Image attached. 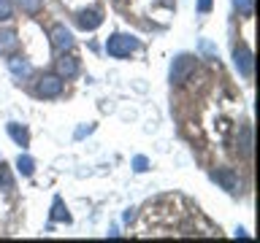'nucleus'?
Here are the masks:
<instances>
[{
    "label": "nucleus",
    "mask_w": 260,
    "mask_h": 243,
    "mask_svg": "<svg viewBox=\"0 0 260 243\" xmlns=\"http://www.w3.org/2000/svg\"><path fill=\"white\" fill-rule=\"evenodd\" d=\"M209 8H211V0H198V11L201 14H206Z\"/></svg>",
    "instance_id": "19"
},
{
    "label": "nucleus",
    "mask_w": 260,
    "mask_h": 243,
    "mask_svg": "<svg viewBox=\"0 0 260 243\" xmlns=\"http://www.w3.org/2000/svg\"><path fill=\"white\" fill-rule=\"evenodd\" d=\"M101 22H103L101 11H81L79 14V27L81 30H98V27H101Z\"/></svg>",
    "instance_id": "8"
},
{
    "label": "nucleus",
    "mask_w": 260,
    "mask_h": 243,
    "mask_svg": "<svg viewBox=\"0 0 260 243\" xmlns=\"http://www.w3.org/2000/svg\"><path fill=\"white\" fill-rule=\"evenodd\" d=\"M76 73H79V62H76V57L62 54L60 60H57V76H60V78H73Z\"/></svg>",
    "instance_id": "6"
},
{
    "label": "nucleus",
    "mask_w": 260,
    "mask_h": 243,
    "mask_svg": "<svg viewBox=\"0 0 260 243\" xmlns=\"http://www.w3.org/2000/svg\"><path fill=\"white\" fill-rule=\"evenodd\" d=\"M62 87H65L62 78L49 73V76H41V78H38L36 95H38V97H60V95H62Z\"/></svg>",
    "instance_id": "3"
},
{
    "label": "nucleus",
    "mask_w": 260,
    "mask_h": 243,
    "mask_svg": "<svg viewBox=\"0 0 260 243\" xmlns=\"http://www.w3.org/2000/svg\"><path fill=\"white\" fill-rule=\"evenodd\" d=\"M16 168H19L22 176H32V170H36V162H32L30 157H19V159H16Z\"/></svg>",
    "instance_id": "12"
},
{
    "label": "nucleus",
    "mask_w": 260,
    "mask_h": 243,
    "mask_svg": "<svg viewBox=\"0 0 260 243\" xmlns=\"http://www.w3.org/2000/svg\"><path fill=\"white\" fill-rule=\"evenodd\" d=\"M233 3H236V8H239V11L252 14V0H233Z\"/></svg>",
    "instance_id": "17"
},
{
    "label": "nucleus",
    "mask_w": 260,
    "mask_h": 243,
    "mask_svg": "<svg viewBox=\"0 0 260 243\" xmlns=\"http://www.w3.org/2000/svg\"><path fill=\"white\" fill-rule=\"evenodd\" d=\"M19 6H22V11H27V14H38L41 6H44V0H19Z\"/></svg>",
    "instance_id": "14"
},
{
    "label": "nucleus",
    "mask_w": 260,
    "mask_h": 243,
    "mask_svg": "<svg viewBox=\"0 0 260 243\" xmlns=\"http://www.w3.org/2000/svg\"><path fill=\"white\" fill-rule=\"evenodd\" d=\"M192 70H195V60H192V57H187V54L176 57L174 65H171V81H174V84H184V81L190 78Z\"/></svg>",
    "instance_id": "2"
},
{
    "label": "nucleus",
    "mask_w": 260,
    "mask_h": 243,
    "mask_svg": "<svg viewBox=\"0 0 260 243\" xmlns=\"http://www.w3.org/2000/svg\"><path fill=\"white\" fill-rule=\"evenodd\" d=\"M211 178H214V181H219V184H222V186H225L228 192H236V184H239V181H236V173H233L231 168L214 170V173H211Z\"/></svg>",
    "instance_id": "9"
},
{
    "label": "nucleus",
    "mask_w": 260,
    "mask_h": 243,
    "mask_svg": "<svg viewBox=\"0 0 260 243\" xmlns=\"http://www.w3.org/2000/svg\"><path fill=\"white\" fill-rule=\"evenodd\" d=\"M52 219H57V222H71L68 211L62 208V200H54V214H52Z\"/></svg>",
    "instance_id": "15"
},
{
    "label": "nucleus",
    "mask_w": 260,
    "mask_h": 243,
    "mask_svg": "<svg viewBox=\"0 0 260 243\" xmlns=\"http://www.w3.org/2000/svg\"><path fill=\"white\" fill-rule=\"evenodd\" d=\"M138 49V38L133 35H122V32H117V35H111L109 40H106V52H109L111 57H130V52H136Z\"/></svg>",
    "instance_id": "1"
},
{
    "label": "nucleus",
    "mask_w": 260,
    "mask_h": 243,
    "mask_svg": "<svg viewBox=\"0 0 260 243\" xmlns=\"http://www.w3.org/2000/svg\"><path fill=\"white\" fill-rule=\"evenodd\" d=\"M52 46L60 49V52H68V49L73 46V32L65 27V24H57V27H52Z\"/></svg>",
    "instance_id": "4"
},
{
    "label": "nucleus",
    "mask_w": 260,
    "mask_h": 243,
    "mask_svg": "<svg viewBox=\"0 0 260 243\" xmlns=\"http://www.w3.org/2000/svg\"><path fill=\"white\" fill-rule=\"evenodd\" d=\"M0 186L3 189H14V178H11V170H8L3 162H0Z\"/></svg>",
    "instance_id": "13"
},
{
    "label": "nucleus",
    "mask_w": 260,
    "mask_h": 243,
    "mask_svg": "<svg viewBox=\"0 0 260 243\" xmlns=\"http://www.w3.org/2000/svg\"><path fill=\"white\" fill-rule=\"evenodd\" d=\"M133 165H136L138 173H141V170H146V165H149V162H146V157H136V159H133Z\"/></svg>",
    "instance_id": "18"
},
{
    "label": "nucleus",
    "mask_w": 260,
    "mask_h": 243,
    "mask_svg": "<svg viewBox=\"0 0 260 243\" xmlns=\"http://www.w3.org/2000/svg\"><path fill=\"white\" fill-rule=\"evenodd\" d=\"M16 49H19V38H16V32L14 30H6V32H0V54H14Z\"/></svg>",
    "instance_id": "7"
},
{
    "label": "nucleus",
    "mask_w": 260,
    "mask_h": 243,
    "mask_svg": "<svg viewBox=\"0 0 260 243\" xmlns=\"http://www.w3.org/2000/svg\"><path fill=\"white\" fill-rule=\"evenodd\" d=\"M8 68H11V73L19 78H27L32 73V65L27 60H22V57H11V60H8Z\"/></svg>",
    "instance_id": "10"
},
{
    "label": "nucleus",
    "mask_w": 260,
    "mask_h": 243,
    "mask_svg": "<svg viewBox=\"0 0 260 243\" xmlns=\"http://www.w3.org/2000/svg\"><path fill=\"white\" fill-rule=\"evenodd\" d=\"M233 62H236V68H239L241 76H252V54L247 52V49L236 46L233 49Z\"/></svg>",
    "instance_id": "5"
},
{
    "label": "nucleus",
    "mask_w": 260,
    "mask_h": 243,
    "mask_svg": "<svg viewBox=\"0 0 260 243\" xmlns=\"http://www.w3.org/2000/svg\"><path fill=\"white\" fill-rule=\"evenodd\" d=\"M8 135L14 138L19 146H27V141H30V135H27V130L24 127H19V125H8Z\"/></svg>",
    "instance_id": "11"
},
{
    "label": "nucleus",
    "mask_w": 260,
    "mask_h": 243,
    "mask_svg": "<svg viewBox=\"0 0 260 243\" xmlns=\"http://www.w3.org/2000/svg\"><path fill=\"white\" fill-rule=\"evenodd\" d=\"M11 16H14L11 0H0V19H11Z\"/></svg>",
    "instance_id": "16"
}]
</instances>
